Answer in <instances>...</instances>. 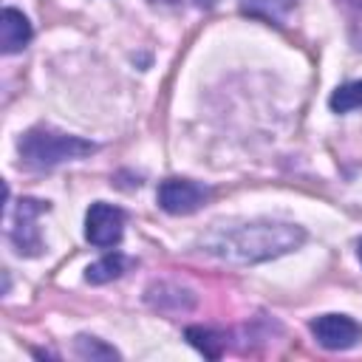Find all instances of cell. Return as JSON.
I'll return each instance as SVG.
<instances>
[{
  "label": "cell",
  "instance_id": "277c9868",
  "mask_svg": "<svg viewBox=\"0 0 362 362\" xmlns=\"http://www.w3.org/2000/svg\"><path fill=\"white\" fill-rule=\"evenodd\" d=\"M317 345L325 351H348L362 342V325L348 314H322L308 322Z\"/></svg>",
  "mask_w": 362,
  "mask_h": 362
},
{
  "label": "cell",
  "instance_id": "8992f818",
  "mask_svg": "<svg viewBox=\"0 0 362 362\" xmlns=\"http://www.w3.org/2000/svg\"><path fill=\"white\" fill-rule=\"evenodd\" d=\"M124 221H127L124 209L96 201V204H90V209L85 215V238L99 249L116 246L124 235Z\"/></svg>",
  "mask_w": 362,
  "mask_h": 362
},
{
  "label": "cell",
  "instance_id": "8fae6325",
  "mask_svg": "<svg viewBox=\"0 0 362 362\" xmlns=\"http://www.w3.org/2000/svg\"><path fill=\"white\" fill-rule=\"evenodd\" d=\"M328 105H331L334 113H351V110H359V107H362V79L339 85V88L331 93Z\"/></svg>",
  "mask_w": 362,
  "mask_h": 362
},
{
  "label": "cell",
  "instance_id": "7a4b0ae2",
  "mask_svg": "<svg viewBox=\"0 0 362 362\" xmlns=\"http://www.w3.org/2000/svg\"><path fill=\"white\" fill-rule=\"evenodd\" d=\"M17 153H20L23 164L31 167V170H51L57 164L76 161V158H85V156L96 153V144L88 141V139L68 136V133H59L54 127L40 124V127H31L20 136Z\"/></svg>",
  "mask_w": 362,
  "mask_h": 362
},
{
  "label": "cell",
  "instance_id": "9c48e42d",
  "mask_svg": "<svg viewBox=\"0 0 362 362\" xmlns=\"http://www.w3.org/2000/svg\"><path fill=\"white\" fill-rule=\"evenodd\" d=\"M240 11L257 20H269V23H283L286 14L297 6V0H238Z\"/></svg>",
  "mask_w": 362,
  "mask_h": 362
},
{
  "label": "cell",
  "instance_id": "52a82bcc",
  "mask_svg": "<svg viewBox=\"0 0 362 362\" xmlns=\"http://www.w3.org/2000/svg\"><path fill=\"white\" fill-rule=\"evenodd\" d=\"M31 34H34V31H31L28 17H25L23 11L6 6V8H3V17H0V48H3V54H17V51H23V48L28 45Z\"/></svg>",
  "mask_w": 362,
  "mask_h": 362
},
{
  "label": "cell",
  "instance_id": "5bb4252c",
  "mask_svg": "<svg viewBox=\"0 0 362 362\" xmlns=\"http://www.w3.org/2000/svg\"><path fill=\"white\" fill-rule=\"evenodd\" d=\"M348 6H356V8H362V0H345Z\"/></svg>",
  "mask_w": 362,
  "mask_h": 362
},
{
  "label": "cell",
  "instance_id": "ba28073f",
  "mask_svg": "<svg viewBox=\"0 0 362 362\" xmlns=\"http://www.w3.org/2000/svg\"><path fill=\"white\" fill-rule=\"evenodd\" d=\"M130 263H133L130 257H124V255L113 252V255H107V257H102V260L90 263V266L85 269V280H88V283H93V286L110 283V280L122 277V274L130 269Z\"/></svg>",
  "mask_w": 362,
  "mask_h": 362
},
{
  "label": "cell",
  "instance_id": "30bf717a",
  "mask_svg": "<svg viewBox=\"0 0 362 362\" xmlns=\"http://www.w3.org/2000/svg\"><path fill=\"white\" fill-rule=\"evenodd\" d=\"M187 339H189L204 356H209V359H218L221 351H223V345H226L223 334H218V331H212V328H204V325H189V328H187Z\"/></svg>",
  "mask_w": 362,
  "mask_h": 362
},
{
  "label": "cell",
  "instance_id": "6da1fadb",
  "mask_svg": "<svg viewBox=\"0 0 362 362\" xmlns=\"http://www.w3.org/2000/svg\"><path fill=\"white\" fill-rule=\"evenodd\" d=\"M305 243V229L288 221H246L238 226H218L204 238V249L229 263H263L288 255Z\"/></svg>",
  "mask_w": 362,
  "mask_h": 362
},
{
  "label": "cell",
  "instance_id": "5b68a950",
  "mask_svg": "<svg viewBox=\"0 0 362 362\" xmlns=\"http://www.w3.org/2000/svg\"><path fill=\"white\" fill-rule=\"evenodd\" d=\"M156 198H158V206L170 215H192L206 204L209 187L189 178H167L158 184Z\"/></svg>",
  "mask_w": 362,
  "mask_h": 362
},
{
  "label": "cell",
  "instance_id": "7c38bea8",
  "mask_svg": "<svg viewBox=\"0 0 362 362\" xmlns=\"http://www.w3.org/2000/svg\"><path fill=\"white\" fill-rule=\"evenodd\" d=\"M74 351H76V356H82V359H119V351L116 348H110V345H105L102 339H96V337H88V334H79L76 339H74Z\"/></svg>",
  "mask_w": 362,
  "mask_h": 362
},
{
  "label": "cell",
  "instance_id": "4fadbf2b",
  "mask_svg": "<svg viewBox=\"0 0 362 362\" xmlns=\"http://www.w3.org/2000/svg\"><path fill=\"white\" fill-rule=\"evenodd\" d=\"M356 255H359V263H362V238H359V243H356Z\"/></svg>",
  "mask_w": 362,
  "mask_h": 362
},
{
  "label": "cell",
  "instance_id": "3957f363",
  "mask_svg": "<svg viewBox=\"0 0 362 362\" xmlns=\"http://www.w3.org/2000/svg\"><path fill=\"white\" fill-rule=\"evenodd\" d=\"M48 212V204L45 201H37V198H20L17 201V209H14V226L8 232L17 255H25V257H37L42 252V235L37 229V218Z\"/></svg>",
  "mask_w": 362,
  "mask_h": 362
}]
</instances>
